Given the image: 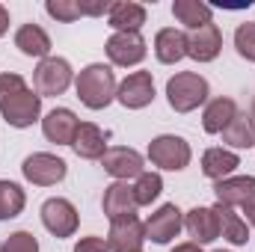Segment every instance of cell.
<instances>
[{"mask_svg": "<svg viewBox=\"0 0 255 252\" xmlns=\"http://www.w3.org/2000/svg\"><path fill=\"white\" fill-rule=\"evenodd\" d=\"M71 148H74L77 157H83V160H101V157L107 154V133L98 125H92V122H80Z\"/></svg>", "mask_w": 255, "mask_h": 252, "instance_id": "9a60e30c", "label": "cell"}, {"mask_svg": "<svg viewBox=\"0 0 255 252\" xmlns=\"http://www.w3.org/2000/svg\"><path fill=\"white\" fill-rule=\"evenodd\" d=\"M77 98L89 107V110H104L113 98H116V74L113 68L104 63H92L86 65L77 74Z\"/></svg>", "mask_w": 255, "mask_h": 252, "instance_id": "6da1fadb", "label": "cell"}, {"mask_svg": "<svg viewBox=\"0 0 255 252\" xmlns=\"http://www.w3.org/2000/svg\"><path fill=\"white\" fill-rule=\"evenodd\" d=\"M71 65L63 57H45L33 71V86L39 95H63L71 86Z\"/></svg>", "mask_w": 255, "mask_h": 252, "instance_id": "5b68a950", "label": "cell"}, {"mask_svg": "<svg viewBox=\"0 0 255 252\" xmlns=\"http://www.w3.org/2000/svg\"><path fill=\"white\" fill-rule=\"evenodd\" d=\"M148 160L166 172H181L187 163H190V145L175 136V133H163V136H154L148 142Z\"/></svg>", "mask_w": 255, "mask_h": 252, "instance_id": "3957f363", "label": "cell"}, {"mask_svg": "<svg viewBox=\"0 0 255 252\" xmlns=\"http://www.w3.org/2000/svg\"><path fill=\"white\" fill-rule=\"evenodd\" d=\"M154 54L157 60L166 65H175L178 60L187 57V33L184 30H175V27H166L157 33L154 39Z\"/></svg>", "mask_w": 255, "mask_h": 252, "instance_id": "ffe728a7", "label": "cell"}, {"mask_svg": "<svg viewBox=\"0 0 255 252\" xmlns=\"http://www.w3.org/2000/svg\"><path fill=\"white\" fill-rule=\"evenodd\" d=\"M116 98H119V104L128 107V110H142V107H148V104L154 101V80H151V74H148V71H133V74H128L125 80L119 83V89H116Z\"/></svg>", "mask_w": 255, "mask_h": 252, "instance_id": "9c48e42d", "label": "cell"}, {"mask_svg": "<svg viewBox=\"0 0 255 252\" xmlns=\"http://www.w3.org/2000/svg\"><path fill=\"white\" fill-rule=\"evenodd\" d=\"M253 119H255V98H253Z\"/></svg>", "mask_w": 255, "mask_h": 252, "instance_id": "8d00e7d4", "label": "cell"}, {"mask_svg": "<svg viewBox=\"0 0 255 252\" xmlns=\"http://www.w3.org/2000/svg\"><path fill=\"white\" fill-rule=\"evenodd\" d=\"M166 98H169V107L175 113H190L199 104L208 101V80L196 71H181V74L169 77Z\"/></svg>", "mask_w": 255, "mask_h": 252, "instance_id": "7a4b0ae2", "label": "cell"}, {"mask_svg": "<svg viewBox=\"0 0 255 252\" xmlns=\"http://www.w3.org/2000/svg\"><path fill=\"white\" fill-rule=\"evenodd\" d=\"M45 9H48L51 18H57V21H63V24H71V21H77V18L83 15L77 0H48Z\"/></svg>", "mask_w": 255, "mask_h": 252, "instance_id": "f1b7e54d", "label": "cell"}, {"mask_svg": "<svg viewBox=\"0 0 255 252\" xmlns=\"http://www.w3.org/2000/svg\"><path fill=\"white\" fill-rule=\"evenodd\" d=\"M74 252H110V247H107V241L89 235V238H80V241H77Z\"/></svg>", "mask_w": 255, "mask_h": 252, "instance_id": "d6a6232c", "label": "cell"}, {"mask_svg": "<svg viewBox=\"0 0 255 252\" xmlns=\"http://www.w3.org/2000/svg\"><path fill=\"white\" fill-rule=\"evenodd\" d=\"M27 196L15 181H0V220H12L24 211Z\"/></svg>", "mask_w": 255, "mask_h": 252, "instance_id": "4316f807", "label": "cell"}, {"mask_svg": "<svg viewBox=\"0 0 255 252\" xmlns=\"http://www.w3.org/2000/svg\"><path fill=\"white\" fill-rule=\"evenodd\" d=\"M217 252H226V250H217Z\"/></svg>", "mask_w": 255, "mask_h": 252, "instance_id": "74e56055", "label": "cell"}, {"mask_svg": "<svg viewBox=\"0 0 255 252\" xmlns=\"http://www.w3.org/2000/svg\"><path fill=\"white\" fill-rule=\"evenodd\" d=\"M107 21L116 33H139V27L145 24V6L130 3V0H119L110 6Z\"/></svg>", "mask_w": 255, "mask_h": 252, "instance_id": "d6986e66", "label": "cell"}, {"mask_svg": "<svg viewBox=\"0 0 255 252\" xmlns=\"http://www.w3.org/2000/svg\"><path fill=\"white\" fill-rule=\"evenodd\" d=\"M172 15L184 24V27H190V30H199V27H205V24H211V6L208 3H199V0H175L172 3Z\"/></svg>", "mask_w": 255, "mask_h": 252, "instance_id": "484cf974", "label": "cell"}, {"mask_svg": "<svg viewBox=\"0 0 255 252\" xmlns=\"http://www.w3.org/2000/svg\"><path fill=\"white\" fill-rule=\"evenodd\" d=\"M181 226H184L181 211H178L175 205H163V208H157V211L148 217V223H145V238L154 241V244H169L172 238H178Z\"/></svg>", "mask_w": 255, "mask_h": 252, "instance_id": "4fadbf2b", "label": "cell"}, {"mask_svg": "<svg viewBox=\"0 0 255 252\" xmlns=\"http://www.w3.org/2000/svg\"><path fill=\"white\" fill-rule=\"evenodd\" d=\"M104 214L110 220H119V217H130L139 205H136V196H133V187L128 181H113L110 187L104 190Z\"/></svg>", "mask_w": 255, "mask_h": 252, "instance_id": "ac0fdd59", "label": "cell"}, {"mask_svg": "<svg viewBox=\"0 0 255 252\" xmlns=\"http://www.w3.org/2000/svg\"><path fill=\"white\" fill-rule=\"evenodd\" d=\"M15 48L24 57H39L45 60L51 54V36L39 27V24H21L15 33Z\"/></svg>", "mask_w": 255, "mask_h": 252, "instance_id": "44dd1931", "label": "cell"}, {"mask_svg": "<svg viewBox=\"0 0 255 252\" xmlns=\"http://www.w3.org/2000/svg\"><path fill=\"white\" fill-rule=\"evenodd\" d=\"M9 30V9L6 6H0V36Z\"/></svg>", "mask_w": 255, "mask_h": 252, "instance_id": "e575fe53", "label": "cell"}, {"mask_svg": "<svg viewBox=\"0 0 255 252\" xmlns=\"http://www.w3.org/2000/svg\"><path fill=\"white\" fill-rule=\"evenodd\" d=\"M24 89H27V83H24L21 74H15V71L0 74V104H6L12 95H18V92H24Z\"/></svg>", "mask_w": 255, "mask_h": 252, "instance_id": "1f68e13d", "label": "cell"}, {"mask_svg": "<svg viewBox=\"0 0 255 252\" xmlns=\"http://www.w3.org/2000/svg\"><path fill=\"white\" fill-rule=\"evenodd\" d=\"M107 57L113 65H136L145 60V39L139 33H113L107 39Z\"/></svg>", "mask_w": 255, "mask_h": 252, "instance_id": "30bf717a", "label": "cell"}, {"mask_svg": "<svg viewBox=\"0 0 255 252\" xmlns=\"http://www.w3.org/2000/svg\"><path fill=\"white\" fill-rule=\"evenodd\" d=\"M223 142L232 148H253L255 145V119L247 113H238L229 127L223 130Z\"/></svg>", "mask_w": 255, "mask_h": 252, "instance_id": "d4e9b609", "label": "cell"}, {"mask_svg": "<svg viewBox=\"0 0 255 252\" xmlns=\"http://www.w3.org/2000/svg\"><path fill=\"white\" fill-rule=\"evenodd\" d=\"M172 252H202V247L199 244H178Z\"/></svg>", "mask_w": 255, "mask_h": 252, "instance_id": "d590c367", "label": "cell"}, {"mask_svg": "<svg viewBox=\"0 0 255 252\" xmlns=\"http://www.w3.org/2000/svg\"><path fill=\"white\" fill-rule=\"evenodd\" d=\"M0 252H39V241L30 232H15L0 244Z\"/></svg>", "mask_w": 255, "mask_h": 252, "instance_id": "4dcf8cb0", "label": "cell"}, {"mask_svg": "<svg viewBox=\"0 0 255 252\" xmlns=\"http://www.w3.org/2000/svg\"><path fill=\"white\" fill-rule=\"evenodd\" d=\"M0 113H3V122L12 127H30L39 113H42V95L33 92V89H24L18 95H12L6 104H0Z\"/></svg>", "mask_w": 255, "mask_h": 252, "instance_id": "8992f818", "label": "cell"}, {"mask_svg": "<svg viewBox=\"0 0 255 252\" xmlns=\"http://www.w3.org/2000/svg\"><path fill=\"white\" fill-rule=\"evenodd\" d=\"M214 214H217V223H220V235H223L229 244L244 247V244L250 241V226H247V220H244L241 214H235V208L217 202V205H214Z\"/></svg>", "mask_w": 255, "mask_h": 252, "instance_id": "7402d4cb", "label": "cell"}, {"mask_svg": "<svg viewBox=\"0 0 255 252\" xmlns=\"http://www.w3.org/2000/svg\"><path fill=\"white\" fill-rule=\"evenodd\" d=\"M42 223H45V229L54 238H71L77 232L80 217H77V208L68 199H60L57 196V199H48L42 205Z\"/></svg>", "mask_w": 255, "mask_h": 252, "instance_id": "52a82bcc", "label": "cell"}, {"mask_svg": "<svg viewBox=\"0 0 255 252\" xmlns=\"http://www.w3.org/2000/svg\"><path fill=\"white\" fill-rule=\"evenodd\" d=\"M220 51H223V33L214 21L187 33V57H193L196 63H211L217 60Z\"/></svg>", "mask_w": 255, "mask_h": 252, "instance_id": "7c38bea8", "label": "cell"}, {"mask_svg": "<svg viewBox=\"0 0 255 252\" xmlns=\"http://www.w3.org/2000/svg\"><path fill=\"white\" fill-rule=\"evenodd\" d=\"M163 190V178L157 172H142L133 184V196H136V205H151Z\"/></svg>", "mask_w": 255, "mask_h": 252, "instance_id": "83f0119b", "label": "cell"}, {"mask_svg": "<svg viewBox=\"0 0 255 252\" xmlns=\"http://www.w3.org/2000/svg\"><path fill=\"white\" fill-rule=\"evenodd\" d=\"M244 214H247V223H250V226H255V196L247 202V205H244Z\"/></svg>", "mask_w": 255, "mask_h": 252, "instance_id": "836d02e7", "label": "cell"}, {"mask_svg": "<svg viewBox=\"0 0 255 252\" xmlns=\"http://www.w3.org/2000/svg\"><path fill=\"white\" fill-rule=\"evenodd\" d=\"M142 241H145V226L136 220V214L110 220V235H107L110 252H142Z\"/></svg>", "mask_w": 255, "mask_h": 252, "instance_id": "ba28073f", "label": "cell"}, {"mask_svg": "<svg viewBox=\"0 0 255 252\" xmlns=\"http://www.w3.org/2000/svg\"><path fill=\"white\" fill-rule=\"evenodd\" d=\"M21 172L30 184L36 187H51V184H60L68 172V163L57 154H48V151H36L30 154L24 163H21Z\"/></svg>", "mask_w": 255, "mask_h": 252, "instance_id": "277c9868", "label": "cell"}, {"mask_svg": "<svg viewBox=\"0 0 255 252\" xmlns=\"http://www.w3.org/2000/svg\"><path fill=\"white\" fill-rule=\"evenodd\" d=\"M184 229H187V235L193 238V244H199V247L220 238V223H217L214 208H193V211H187Z\"/></svg>", "mask_w": 255, "mask_h": 252, "instance_id": "2e32d148", "label": "cell"}, {"mask_svg": "<svg viewBox=\"0 0 255 252\" xmlns=\"http://www.w3.org/2000/svg\"><path fill=\"white\" fill-rule=\"evenodd\" d=\"M214 193H217V202H220V205H229V208L241 205V208H244V205L255 196V178L253 175L223 178V181L214 184Z\"/></svg>", "mask_w": 255, "mask_h": 252, "instance_id": "e0dca14e", "label": "cell"}, {"mask_svg": "<svg viewBox=\"0 0 255 252\" xmlns=\"http://www.w3.org/2000/svg\"><path fill=\"white\" fill-rule=\"evenodd\" d=\"M101 166L104 172H110L116 181H128V178H139L145 169H142V154L125 148V145H116V148H107V154L101 157Z\"/></svg>", "mask_w": 255, "mask_h": 252, "instance_id": "8fae6325", "label": "cell"}, {"mask_svg": "<svg viewBox=\"0 0 255 252\" xmlns=\"http://www.w3.org/2000/svg\"><path fill=\"white\" fill-rule=\"evenodd\" d=\"M77 127H80V122H77V116H74L68 107H57V110H51V113L42 119V133H45L51 142H57V145H71Z\"/></svg>", "mask_w": 255, "mask_h": 252, "instance_id": "5bb4252c", "label": "cell"}, {"mask_svg": "<svg viewBox=\"0 0 255 252\" xmlns=\"http://www.w3.org/2000/svg\"><path fill=\"white\" fill-rule=\"evenodd\" d=\"M238 166H241V157L235 151H229V148H208L202 154V172L208 178H214V181L229 178Z\"/></svg>", "mask_w": 255, "mask_h": 252, "instance_id": "603a6c76", "label": "cell"}, {"mask_svg": "<svg viewBox=\"0 0 255 252\" xmlns=\"http://www.w3.org/2000/svg\"><path fill=\"white\" fill-rule=\"evenodd\" d=\"M235 48H238V54L244 57V60H250L255 63V24H241L238 27V33H235Z\"/></svg>", "mask_w": 255, "mask_h": 252, "instance_id": "f546056e", "label": "cell"}, {"mask_svg": "<svg viewBox=\"0 0 255 252\" xmlns=\"http://www.w3.org/2000/svg\"><path fill=\"white\" fill-rule=\"evenodd\" d=\"M238 113H241V110H238V104H235L232 98H214V101L205 107V113H202V127H205L208 133H223Z\"/></svg>", "mask_w": 255, "mask_h": 252, "instance_id": "cb8c5ba5", "label": "cell"}]
</instances>
